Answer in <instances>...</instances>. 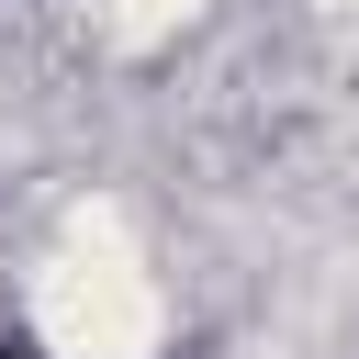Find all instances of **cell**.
<instances>
[{"label": "cell", "mask_w": 359, "mask_h": 359, "mask_svg": "<svg viewBox=\"0 0 359 359\" xmlns=\"http://www.w3.org/2000/svg\"><path fill=\"white\" fill-rule=\"evenodd\" d=\"M0 359H34V348H22V337H0Z\"/></svg>", "instance_id": "1"}]
</instances>
